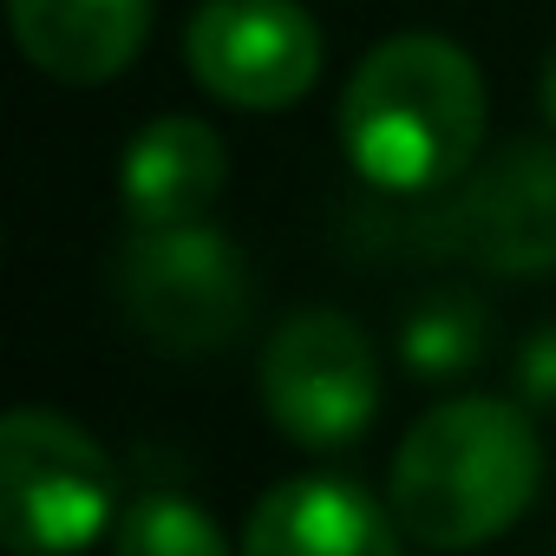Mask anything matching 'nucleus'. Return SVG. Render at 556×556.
Listing matches in <instances>:
<instances>
[{
	"instance_id": "1",
	"label": "nucleus",
	"mask_w": 556,
	"mask_h": 556,
	"mask_svg": "<svg viewBox=\"0 0 556 556\" xmlns=\"http://www.w3.org/2000/svg\"><path fill=\"white\" fill-rule=\"evenodd\" d=\"M341 144L348 164L393 197L458 184L484 144L478 60L445 34L380 40L341 92Z\"/></svg>"
},
{
	"instance_id": "2",
	"label": "nucleus",
	"mask_w": 556,
	"mask_h": 556,
	"mask_svg": "<svg viewBox=\"0 0 556 556\" xmlns=\"http://www.w3.org/2000/svg\"><path fill=\"white\" fill-rule=\"evenodd\" d=\"M543 478V445L523 406L465 393L432 406L393 452L387 510L426 549H478L504 536Z\"/></svg>"
},
{
	"instance_id": "3",
	"label": "nucleus",
	"mask_w": 556,
	"mask_h": 556,
	"mask_svg": "<svg viewBox=\"0 0 556 556\" xmlns=\"http://www.w3.org/2000/svg\"><path fill=\"white\" fill-rule=\"evenodd\" d=\"M118 504L105 445L47 406H14L0 426V536L14 556H73L105 536Z\"/></svg>"
},
{
	"instance_id": "4",
	"label": "nucleus",
	"mask_w": 556,
	"mask_h": 556,
	"mask_svg": "<svg viewBox=\"0 0 556 556\" xmlns=\"http://www.w3.org/2000/svg\"><path fill=\"white\" fill-rule=\"evenodd\" d=\"M112 289H118L125 321L164 354H210L236 341L249 315V268L236 242L203 223L138 229L118 249Z\"/></svg>"
},
{
	"instance_id": "5",
	"label": "nucleus",
	"mask_w": 556,
	"mask_h": 556,
	"mask_svg": "<svg viewBox=\"0 0 556 556\" xmlns=\"http://www.w3.org/2000/svg\"><path fill=\"white\" fill-rule=\"evenodd\" d=\"M262 406L275 419V432L308 445V452H334L354 445L374 413H380V367H374V341L334 315V308H302L262 348Z\"/></svg>"
},
{
	"instance_id": "6",
	"label": "nucleus",
	"mask_w": 556,
	"mask_h": 556,
	"mask_svg": "<svg viewBox=\"0 0 556 556\" xmlns=\"http://www.w3.org/2000/svg\"><path fill=\"white\" fill-rule=\"evenodd\" d=\"M190 79L236 112H289L321 79V27L302 0H203L184 27Z\"/></svg>"
},
{
	"instance_id": "7",
	"label": "nucleus",
	"mask_w": 556,
	"mask_h": 556,
	"mask_svg": "<svg viewBox=\"0 0 556 556\" xmlns=\"http://www.w3.org/2000/svg\"><path fill=\"white\" fill-rule=\"evenodd\" d=\"M439 236L491 275H556V144H504L439 210Z\"/></svg>"
},
{
	"instance_id": "8",
	"label": "nucleus",
	"mask_w": 556,
	"mask_h": 556,
	"mask_svg": "<svg viewBox=\"0 0 556 556\" xmlns=\"http://www.w3.org/2000/svg\"><path fill=\"white\" fill-rule=\"evenodd\" d=\"M400 517L348 478H282L255 497L242 556H406Z\"/></svg>"
},
{
	"instance_id": "9",
	"label": "nucleus",
	"mask_w": 556,
	"mask_h": 556,
	"mask_svg": "<svg viewBox=\"0 0 556 556\" xmlns=\"http://www.w3.org/2000/svg\"><path fill=\"white\" fill-rule=\"evenodd\" d=\"M151 14L157 0H8L21 53L66 86L118 79L144 53Z\"/></svg>"
},
{
	"instance_id": "10",
	"label": "nucleus",
	"mask_w": 556,
	"mask_h": 556,
	"mask_svg": "<svg viewBox=\"0 0 556 556\" xmlns=\"http://www.w3.org/2000/svg\"><path fill=\"white\" fill-rule=\"evenodd\" d=\"M223 177H229L223 138L203 118L170 112L131 138L118 164V203L131 210L138 229H170V223H197L223 197Z\"/></svg>"
},
{
	"instance_id": "11",
	"label": "nucleus",
	"mask_w": 556,
	"mask_h": 556,
	"mask_svg": "<svg viewBox=\"0 0 556 556\" xmlns=\"http://www.w3.org/2000/svg\"><path fill=\"white\" fill-rule=\"evenodd\" d=\"M484 354V315L465 295H432L400 328V361L413 380H458Z\"/></svg>"
},
{
	"instance_id": "12",
	"label": "nucleus",
	"mask_w": 556,
	"mask_h": 556,
	"mask_svg": "<svg viewBox=\"0 0 556 556\" xmlns=\"http://www.w3.org/2000/svg\"><path fill=\"white\" fill-rule=\"evenodd\" d=\"M112 556H229L216 517L177 491H151L118 517Z\"/></svg>"
},
{
	"instance_id": "13",
	"label": "nucleus",
	"mask_w": 556,
	"mask_h": 556,
	"mask_svg": "<svg viewBox=\"0 0 556 556\" xmlns=\"http://www.w3.org/2000/svg\"><path fill=\"white\" fill-rule=\"evenodd\" d=\"M517 380H523V393H536V400H556V334H536V341L523 348V367H517Z\"/></svg>"
},
{
	"instance_id": "14",
	"label": "nucleus",
	"mask_w": 556,
	"mask_h": 556,
	"mask_svg": "<svg viewBox=\"0 0 556 556\" xmlns=\"http://www.w3.org/2000/svg\"><path fill=\"white\" fill-rule=\"evenodd\" d=\"M543 118H549V131H556V53L543 60Z\"/></svg>"
}]
</instances>
